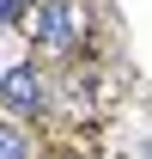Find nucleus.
<instances>
[{
    "label": "nucleus",
    "mask_w": 152,
    "mask_h": 159,
    "mask_svg": "<svg viewBox=\"0 0 152 159\" xmlns=\"http://www.w3.org/2000/svg\"><path fill=\"white\" fill-rule=\"evenodd\" d=\"M37 43L43 49H67L73 43V6L67 0H43L37 6Z\"/></svg>",
    "instance_id": "1"
},
{
    "label": "nucleus",
    "mask_w": 152,
    "mask_h": 159,
    "mask_svg": "<svg viewBox=\"0 0 152 159\" xmlns=\"http://www.w3.org/2000/svg\"><path fill=\"white\" fill-rule=\"evenodd\" d=\"M0 159H31V141H24V129L0 122Z\"/></svg>",
    "instance_id": "3"
},
{
    "label": "nucleus",
    "mask_w": 152,
    "mask_h": 159,
    "mask_svg": "<svg viewBox=\"0 0 152 159\" xmlns=\"http://www.w3.org/2000/svg\"><path fill=\"white\" fill-rule=\"evenodd\" d=\"M19 12H24V0H0V25H12Z\"/></svg>",
    "instance_id": "4"
},
{
    "label": "nucleus",
    "mask_w": 152,
    "mask_h": 159,
    "mask_svg": "<svg viewBox=\"0 0 152 159\" xmlns=\"http://www.w3.org/2000/svg\"><path fill=\"white\" fill-rule=\"evenodd\" d=\"M37 98H43L37 67H6V74H0V104H6V110H37Z\"/></svg>",
    "instance_id": "2"
}]
</instances>
